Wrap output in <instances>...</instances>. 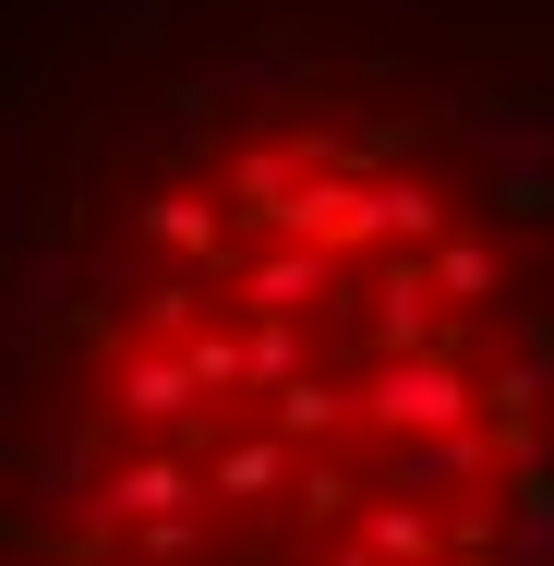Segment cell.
Returning a JSON list of instances; mask_svg holds the SVG:
<instances>
[{"label":"cell","mask_w":554,"mask_h":566,"mask_svg":"<svg viewBox=\"0 0 554 566\" xmlns=\"http://www.w3.org/2000/svg\"><path fill=\"white\" fill-rule=\"evenodd\" d=\"M0 566H554V0H121L0 133Z\"/></svg>","instance_id":"1"}]
</instances>
